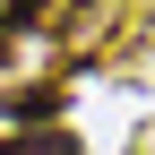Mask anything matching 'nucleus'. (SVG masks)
<instances>
[{"label": "nucleus", "instance_id": "f257e3e1", "mask_svg": "<svg viewBox=\"0 0 155 155\" xmlns=\"http://www.w3.org/2000/svg\"><path fill=\"white\" fill-rule=\"evenodd\" d=\"M0 112L17 129H61V86H17V95H0Z\"/></svg>", "mask_w": 155, "mask_h": 155}, {"label": "nucleus", "instance_id": "f03ea898", "mask_svg": "<svg viewBox=\"0 0 155 155\" xmlns=\"http://www.w3.org/2000/svg\"><path fill=\"white\" fill-rule=\"evenodd\" d=\"M0 155H86V147H78V129H17Z\"/></svg>", "mask_w": 155, "mask_h": 155}, {"label": "nucleus", "instance_id": "7ed1b4c3", "mask_svg": "<svg viewBox=\"0 0 155 155\" xmlns=\"http://www.w3.org/2000/svg\"><path fill=\"white\" fill-rule=\"evenodd\" d=\"M35 17H43V0H0V26H9V35H26Z\"/></svg>", "mask_w": 155, "mask_h": 155}]
</instances>
